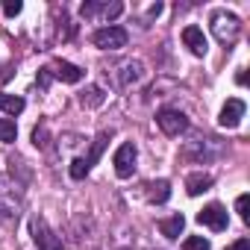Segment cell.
Returning <instances> with one entry per match:
<instances>
[{"mask_svg":"<svg viewBox=\"0 0 250 250\" xmlns=\"http://www.w3.org/2000/svg\"><path fill=\"white\" fill-rule=\"evenodd\" d=\"M212 33H215V39H218L224 47H232V44L238 42V36H241V24H238L235 15L215 12V15H212Z\"/></svg>","mask_w":250,"mask_h":250,"instance_id":"6da1fadb","label":"cell"},{"mask_svg":"<svg viewBox=\"0 0 250 250\" xmlns=\"http://www.w3.org/2000/svg\"><path fill=\"white\" fill-rule=\"evenodd\" d=\"M91 42H94V47H100V50H121V47H127L130 33L124 30V27L109 24V27H100V30L91 36Z\"/></svg>","mask_w":250,"mask_h":250,"instance_id":"7a4b0ae2","label":"cell"},{"mask_svg":"<svg viewBox=\"0 0 250 250\" xmlns=\"http://www.w3.org/2000/svg\"><path fill=\"white\" fill-rule=\"evenodd\" d=\"M30 232H33V241H36L39 250H62V238L47 227V221L42 215H36L30 221Z\"/></svg>","mask_w":250,"mask_h":250,"instance_id":"3957f363","label":"cell"},{"mask_svg":"<svg viewBox=\"0 0 250 250\" xmlns=\"http://www.w3.org/2000/svg\"><path fill=\"white\" fill-rule=\"evenodd\" d=\"M136 156H139V150H136V145H133V142H124V145L115 150L112 165H115V174H118L121 180L133 177V171H136Z\"/></svg>","mask_w":250,"mask_h":250,"instance_id":"277c9868","label":"cell"},{"mask_svg":"<svg viewBox=\"0 0 250 250\" xmlns=\"http://www.w3.org/2000/svg\"><path fill=\"white\" fill-rule=\"evenodd\" d=\"M156 124H159V130H162L165 136H180V133L188 130V118H186L180 109H162V112L156 115Z\"/></svg>","mask_w":250,"mask_h":250,"instance_id":"5b68a950","label":"cell"},{"mask_svg":"<svg viewBox=\"0 0 250 250\" xmlns=\"http://www.w3.org/2000/svg\"><path fill=\"white\" fill-rule=\"evenodd\" d=\"M197 224H203V227L221 232V229H227L229 218H227V209H224L221 203H209V206H203V209L197 212Z\"/></svg>","mask_w":250,"mask_h":250,"instance_id":"8992f818","label":"cell"},{"mask_svg":"<svg viewBox=\"0 0 250 250\" xmlns=\"http://www.w3.org/2000/svg\"><path fill=\"white\" fill-rule=\"evenodd\" d=\"M244 112H247L244 100H238V97H229V100L224 103L221 115H218V124H221V127H227V130H232V127H238V124H241Z\"/></svg>","mask_w":250,"mask_h":250,"instance_id":"52a82bcc","label":"cell"},{"mask_svg":"<svg viewBox=\"0 0 250 250\" xmlns=\"http://www.w3.org/2000/svg\"><path fill=\"white\" fill-rule=\"evenodd\" d=\"M183 44H186L194 56H206V50H209V42H206L203 30L194 27V24H188V27L183 30Z\"/></svg>","mask_w":250,"mask_h":250,"instance_id":"ba28073f","label":"cell"},{"mask_svg":"<svg viewBox=\"0 0 250 250\" xmlns=\"http://www.w3.org/2000/svg\"><path fill=\"white\" fill-rule=\"evenodd\" d=\"M50 74H53L56 80H62V83H80V80H83V68H77V65H71V62H65V59H56Z\"/></svg>","mask_w":250,"mask_h":250,"instance_id":"9c48e42d","label":"cell"},{"mask_svg":"<svg viewBox=\"0 0 250 250\" xmlns=\"http://www.w3.org/2000/svg\"><path fill=\"white\" fill-rule=\"evenodd\" d=\"M145 77V65L139 62V59H130V62H124L121 65V77H118V83L121 85H133V83H139Z\"/></svg>","mask_w":250,"mask_h":250,"instance_id":"30bf717a","label":"cell"},{"mask_svg":"<svg viewBox=\"0 0 250 250\" xmlns=\"http://www.w3.org/2000/svg\"><path fill=\"white\" fill-rule=\"evenodd\" d=\"M171 197V183L168 180H153V183H147V200L150 203H165Z\"/></svg>","mask_w":250,"mask_h":250,"instance_id":"8fae6325","label":"cell"},{"mask_svg":"<svg viewBox=\"0 0 250 250\" xmlns=\"http://www.w3.org/2000/svg\"><path fill=\"white\" fill-rule=\"evenodd\" d=\"M159 229H162V235H165V238H180V232L186 229V218L177 212V215H171V218L159 221Z\"/></svg>","mask_w":250,"mask_h":250,"instance_id":"7c38bea8","label":"cell"},{"mask_svg":"<svg viewBox=\"0 0 250 250\" xmlns=\"http://www.w3.org/2000/svg\"><path fill=\"white\" fill-rule=\"evenodd\" d=\"M209 186H212V177L209 174H191L188 180H186V191L191 194V197H197V194H203V191H209Z\"/></svg>","mask_w":250,"mask_h":250,"instance_id":"4fadbf2b","label":"cell"},{"mask_svg":"<svg viewBox=\"0 0 250 250\" xmlns=\"http://www.w3.org/2000/svg\"><path fill=\"white\" fill-rule=\"evenodd\" d=\"M0 112H6V115H21L24 112V97L18 94H0Z\"/></svg>","mask_w":250,"mask_h":250,"instance_id":"5bb4252c","label":"cell"},{"mask_svg":"<svg viewBox=\"0 0 250 250\" xmlns=\"http://www.w3.org/2000/svg\"><path fill=\"white\" fill-rule=\"evenodd\" d=\"M103 100H106V94H103L100 85H88V88L80 94V103H83V106H100Z\"/></svg>","mask_w":250,"mask_h":250,"instance_id":"9a60e30c","label":"cell"},{"mask_svg":"<svg viewBox=\"0 0 250 250\" xmlns=\"http://www.w3.org/2000/svg\"><path fill=\"white\" fill-rule=\"evenodd\" d=\"M106 142H109V133H100V136L91 142V153L85 156V165H88V168H91V165H97V159H100V153H103Z\"/></svg>","mask_w":250,"mask_h":250,"instance_id":"2e32d148","label":"cell"},{"mask_svg":"<svg viewBox=\"0 0 250 250\" xmlns=\"http://www.w3.org/2000/svg\"><path fill=\"white\" fill-rule=\"evenodd\" d=\"M15 136H18V127H15V121L12 118H0V142H15Z\"/></svg>","mask_w":250,"mask_h":250,"instance_id":"e0dca14e","label":"cell"},{"mask_svg":"<svg viewBox=\"0 0 250 250\" xmlns=\"http://www.w3.org/2000/svg\"><path fill=\"white\" fill-rule=\"evenodd\" d=\"M212 244H209V238H203V235H191V238H186L183 241V250H209Z\"/></svg>","mask_w":250,"mask_h":250,"instance_id":"ac0fdd59","label":"cell"},{"mask_svg":"<svg viewBox=\"0 0 250 250\" xmlns=\"http://www.w3.org/2000/svg\"><path fill=\"white\" fill-rule=\"evenodd\" d=\"M124 12V3H118V0H115V3H103V9H100V15L106 18V21H112V18H118Z\"/></svg>","mask_w":250,"mask_h":250,"instance_id":"d6986e66","label":"cell"},{"mask_svg":"<svg viewBox=\"0 0 250 250\" xmlns=\"http://www.w3.org/2000/svg\"><path fill=\"white\" fill-rule=\"evenodd\" d=\"M100 9H103V3H97V0H88V3L80 6V15H83V18H94V15H100Z\"/></svg>","mask_w":250,"mask_h":250,"instance_id":"ffe728a7","label":"cell"},{"mask_svg":"<svg viewBox=\"0 0 250 250\" xmlns=\"http://www.w3.org/2000/svg\"><path fill=\"white\" fill-rule=\"evenodd\" d=\"M88 171H91V168L85 165V159H74V162H71V177H74V180H83Z\"/></svg>","mask_w":250,"mask_h":250,"instance_id":"44dd1931","label":"cell"},{"mask_svg":"<svg viewBox=\"0 0 250 250\" xmlns=\"http://www.w3.org/2000/svg\"><path fill=\"white\" fill-rule=\"evenodd\" d=\"M247 203H250V197H247V194H238V200H235V212L241 215V221H250V212H247Z\"/></svg>","mask_w":250,"mask_h":250,"instance_id":"7402d4cb","label":"cell"},{"mask_svg":"<svg viewBox=\"0 0 250 250\" xmlns=\"http://www.w3.org/2000/svg\"><path fill=\"white\" fill-rule=\"evenodd\" d=\"M21 9H24V3H21V0H6V3H3V12H6L9 18L21 15Z\"/></svg>","mask_w":250,"mask_h":250,"instance_id":"603a6c76","label":"cell"},{"mask_svg":"<svg viewBox=\"0 0 250 250\" xmlns=\"http://www.w3.org/2000/svg\"><path fill=\"white\" fill-rule=\"evenodd\" d=\"M229 250H250V238H238V241H232Z\"/></svg>","mask_w":250,"mask_h":250,"instance_id":"cb8c5ba5","label":"cell"},{"mask_svg":"<svg viewBox=\"0 0 250 250\" xmlns=\"http://www.w3.org/2000/svg\"><path fill=\"white\" fill-rule=\"evenodd\" d=\"M235 83H238V85H244V83H247V74H244V71H238V77H235Z\"/></svg>","mask_w":250,"mask_h":250,"instance_id":"d4e9b609","label":"cell"}]
</instances>
